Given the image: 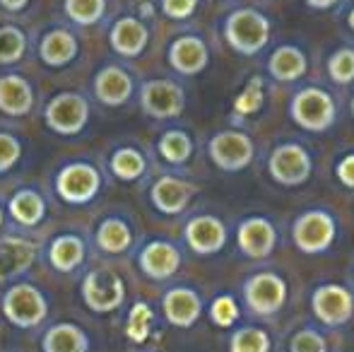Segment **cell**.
<instances>
[{"instance_id": "19", "label": "cell", "mask_w": 354, "mask_h": 352, "mask_svg": "<svg viewBox=\"0 0 354 352\" xmlns=\"http://www.w3.org/2000/svg\"><path fill=\"white\" fill-rule=\"evenodd\" d=\"M99 191V174L89 165H71L58 176V193L68 203H87Z\"/></svg>"}, {"instance_id": "20", "label": "cell", "mask_w": 354, "mask_h": 352, "mask_svg": "<svg viewBox=\"0 0 354 352\" xmlns=\"http://www.w3.org/2000/svg\"><path fill=\"white\" fill-rule=\"evenodd\" d=\"M147 27L136 17H123L111 29V46L121 56H140L147 46Z\"/></svg>"}, {"instance_id": "1", "label": "cell", "mask_w": 354, "mask_h": 352, "mask_svg": "<svg viewBox=\"0 0 354 352\" xmlns=\"http://www.w3.org/2000/svg\"><path fill=\"white\" fill-rule=\"evenodd\" d=\"M224 41L239 56H258L272 39V22L258 8H236L224 17Z\"/></svg>"}, {"instance_id": "46", "label": "cell", "mask_w": 354, "mask_h": 352, "mask_svg": "<svg viewBox=\"0 0 354 352\" xmlns=\"http://www.w3.org/2000/svg\"><path fill=\"white\" fill-rule=\"evenodd\" d=\"M0 220H3V215H0Z\"/></svg>"}, {"instance_id": "14", "label": "cell", "mask_w": 354, "mask_h": 352, "mask_svg": "<svg viewBox=\"0 0 354 352\" xmlns=\"http://www.w3.org/2000/svg\"><path fill=\"white\" fill-rule=\"evenodd\" d=\"M87 102L77 94H58L46 106V121L56 133L75 136L87 123Z\"/></svg>"}, {"instance_id": "3", "label": "cell", "mask_w": 354, "mask_h": 352, "mask_svg": "<svg viewBox=\"0 0 354 352\" xmlns=\"http://www.w3.org/2000/svg\"><path fill=\"white\" fill-rule=\"evenodd\" d=\"M243 306L256 319H275L287 306L289 285L277 270H256L241 285Z\"/></svg>"}, {"instance_id": "11", "label": "cell", "mask_w": 354, "mask_h": 352, "mask_svg": "<svg viewBox=\"0 0 354 352\" xmlns=\"http://www.w3.org/2000/svg\"><path fill=\"white\" fill-rule=\"evenodd\" d=\"M5 316L12 321L15 326L22 328H32V326L41 324L46 316V302L34 290L32 285H17L5 295Z\"/></svg>"}, {"instance_id": "2", "label": "cell", "mask_w": 354, "mask_h": 352, "mask_svg": "<svg viewBox=\"0 0 354 352\" xmlns=\"http://www.w3.org/2000/svg\"><path fill=\"white\" fill-rule=\"evenodd\" d=\"M337 99L321 85H301L289 99V118L297 128L306 133H326L335 126Z\"/></svg>"}, {"instance_id": "32", "label": "cell", "mask_w": 354, "mask_h": 352, "mask_svg": "<svg viewBox=\"0 0 354 352\" xmlns=\"http://www.w3.org/2000/svg\"><path fill=\"white\" fill-rule=\"evenodd\" d=\"M289 352H328V340L316 326H301L289 338Z\"/></svg>"}, {"instance_id": "16", "label": "cell", "mask_w": 354, "mask_h": 352, "mask_svg": "<svg viewBox=\"0 0 354 352\" xmlns=\"http://www.w3.org/2000/svg\"><path fill=\"white\" fill-rule=\"evenodd\" d=\"M169 63L181 75H198L210 63V48L201 37H178L169 46Z\"/></svg>"}, {"instance_id": "25", "label": "cell", "mask_w": 354, "mask_h": 352, "mask_svg": "<svg viewBox=\"0 0 354 352\" xmlns=\"http://www.w3.org/2000/svg\"><path fill=\"white\" fill-rule=\"evenodd\" d=\"M46 352H87V338L80 328L71 324L53 326L44 338Z\"/></svg>"}, {"instance_id": "22", "label": "cell", "mask_w": 354, "mask_h": 352, "mask_svg": "<svg viewBox=\"0 0 354 352\" xmlns=\"http://www.w3.org/2000/svg\"><path fill=\"white\" fill-rule=\"evenodd\" d=\"M32 109V89L17 75L0 77V111L24 116Z\"/></svg>"}, {"instance_id": "9", "label": "cell", "mask_w": 354, "mask_h": 352, "mask_svg": "<svg viewBox=\"0 0 354 352\" xmlns=\"http://www.w3.org/2000/svg\"><path fill=\"white\" fill-rule=\"evenodd\" d=\"M183 239L196 256H214L227 246L229 230L217 215H196L188 220Z\"/></svg>"}, {"instance_id": "35", "label": "cell", "mask_w": 354, "mask_h": 352, "mask_svg": "<svg viewBox=\"0 0 354 352\" xmlns=\"http://www.w3.org/2000/svg\"><path fill=\"white\" fill-rule=\"evenodd\" d=\"M24 53V34L15 27L0 29V63H15Z\"/></svg>"}, {"instance_id": "18", "label": "cell", "mask_w": 354, "mask_h": 352, "mask_svg": "<svg viewBox=\"0 0 354 352\" xmlns=\"http://www.w3.org/2000/svg\"><path fill=\"white\" fill-rule=\"evenodd\" d=\"M193 196H196V186L176 176H162L152 186V203L164 215H178V212H183Z\"/></svg>"}, {"instance_id": "13", "label": "cell", "mask_w": 354, "mask_h": 352, "mask_svg": "<svg viewBox=\"0 0 354 352\" xmlns=\"http://www.w3.org/2000/svg\"><path fill=\"white\" fill-rule=\"evenodd\" d=\"M268 75L280 85H292L306 77L308 73V53L297 44H280L272 48L266 61Z\"/></svg>"}, {"instance_id": "7", "label": "cell", "mask_w": 354, "mask_h": 352, "mask_svg": "<svg viewBox=\"0 0 354 352\" xmlns=\"http://www.w3.org/2000/svg\"><path fill=\"white\" fill-rule=\"evenodd\" d=\"M311 314L326 328H342L354 316V292L340 282H321L311 290Z\"/></svg>"}, {"instance_id": "21", "label": "cell", "mask_w": 354, "mask_h": 352, "mask_svg": "<svg viewBox=\"0 0 354 352\" xmlns=\"http://www.w3.org/2000/svg\"><path fill=\"white\" fill-rule=\"evenodd\" d=\"M94 92L109 106H118V104L128 102V97L133 94V80L126 71L121 68H104L97 75L94 82Z\"/></svg>"}, {"instance_id": "38", "label": "cell", "mask_w": 354, "mask_h": 352, "mask_svg": "<svg viewBox=\"0 0 354 352\" xmlns=\"http://www.w3.org/2000/svg\"><path fill=\"white\" fill-rule=\"evenodd\" d=\"M261 106H263V92H261V87H258V82H251V85H248L241 94H239L236 111L253 113V111H258Z\"/></svg>"}, {"instance_id": "30", "label": "cell", "mask_w": 354, "mask_h": 352, "mask_svg": "<svg viewBox=\"0 0 354 352\" xmlns=\"http://www.w3.org/2000/svg\"><path fill=\"white\" fill-rule=\"evenodd\" d=\"M326 73L335 85L347 87L354 82V48L352 46H337L328 56Z\"/></svg>"}, {"instance_id": "12", "label": "cell", "mask_w": 354, "mask_h": 352, "mask_svg": "<svg viewBox=\"0 0 354 352\" xmlns=\"http://www.w3.org/2000/svg\"><path fill=\"white\" fill-rule=\"evenodd\" d=\"M82 295L89 309L106 314V311H113L123 304L126 292H123V280L118 275L106 270H94L84 277Z\"/></svg>"}, {"instance_id": "36", "label": "cell", "mask_w": 354, "mask_h": 352, "mask_svg": "<svg viewBox=\"0 0 354 352\" xmlns=\"http://www.w3.org/2000/svg\"><path fill=\"white\" fill-rule=\"evenodd\" d=\"M68 15L80 24H94L104 15V0H66Z\"/></svg>"}, {"instance_id": "37", "label": "cell", "mask_w": 354, "mask_h": 352, "mask_svg": "<svg viewBox=\"0 0 354 352\" xmlns=\"http://www.w3.org/2000/svg\"><path fill=\"white\" fill-rule=\"evenodd\" d=\"M149 324H152V311L147 304H136L128 319V338L142 343L149 333Z\"/></svg>"}, {"instance_id": "29", "label": "cell", "mask_w": 354, "mask_h": 352, "mask_svg": "<svg viewBox=\"0 0 354 352\" xmlns=\"http://www.w3.org/2000/svg\"><path fill=\"white\" fill-rule=\"evenodd\" d=\"M131 230H128L126 222L121 220H106L102 227H99V234H97V244L102 251L106 254H121L131 246Z\"/></svg>"}, {"instance_id": "43", "label": "cell", "mask_w": 354, "mask_h": 352, "mask_svg": "<svg viewBox=\"0 0 354 352\" xmlns=\"http://www.w3.org/2000/svg\"><path fill=\"white\" fill-rule=\"evenodd\" d=\"M3 3V8L8 10H22L24 5H27V0H0Z\"/></svg>"}, {"instance_id": "31", "label": "cell", "mask_w": 354, "mask_h": 352, "mask_svg": "<svg viewBox=\"0 0 354 352\" xmlns=\"http://www.w3.org/2000/svg\"><path fill=\"white\" fill-rule=\"evenodd\" d=\"M10 212L22 225H37L44 217V201L34 191H19L10 203Z\"/></svg>"}, {"instance_id": "10", "label": "cell", "mask_w": 354, "mask_h": 352, "mask_svg": "<svg viewBox=\"0 0 354 352\" xmlns=\"http://www.w3.org/2000/svg\"><path fill=\"white\" fill-rule=\"evenodd\" d=\"M142 109L154 118H176L186 109L183 87L171 80H149L140 92Z\"/></svg>"}, {"instance_id": "15", "label": "cell", "mask_w": 354, "mask_h": 352, "mask_svg": "<svg viewBox=\"0 0 354 352\" xmlns=\"http://www.w3.org/2000/svg\"><path fill=\"white\" fill-rule=\"evenodd\" d=\"M164 316L176 328H191L203 314V299L191 287H174L162 299Z\"/></svg>"}, {"instance_id": "34", "label": "cell", "mask_w": 354, "mask_h": 352, "mask_svg": "<svg viewBox=\"0 0 354 352\" xmlns=\"http://www.w3.org/2000/svg\"><path fill=\"white\" fill-rule=\"evenodd\" d=\"M239 316H241V309H239L236 299H234L232 295L217 297V299L210 304V319L214 326H219V328H232V326L239 321Z\"/></svg>"}, {"instance_id": "39", "label": "cell", "mask_w": 354, "mask_h": 352, "mask_svg": "<svg viewBox=\"0 0 354 352\" xmlns=\"http://www.w3.org/2000/svg\"><path fill=\"white\" fill-rule=\"evenodd\" d=\"M19 142L8 133H0V172H8L19 157Z\"/></svg>"}, {"instance_id": "4", "label": "cell", "mask_w": 354, "mask_h": 352, "mask_svg": "<svg viewBox=\"0 0 354 352\" xmlns=\"http://www.w3.org/2000/svg\"><path fill=\"white\" fill-rule=\"evenodd\" d=\"M337 217L328 207H308L292 222V241L304 256H321L337 239Z\"/></svg>"}, {"instance_id": "24", "label": "cell", "mask_w": 354, "mask_h": 352, "mask_svg": "<svg viewBox=\"0 0 354 352\" xmlns=\"http://www.w3.org/2000/svg\"><path fill=\"white\" fill-rule=\"evenodd\" d=\"M75 53H77V41L66 29L46 34V39L41 41V58L48 66H66L75 58Z\"/></svg>"}, {"instance_id": "33", "label": "cell", "mask_w": 354, "mask_h": 352, "mask_svg": "<svg viewBox=\"0 0 354 352\" xmlns=\"http://www.w3.org/2000/svg\"><path fill=\"white\" fill-rule=\"evenodd\" d=\"M111 169L116 172L121 178H126V181H133V178L142 176L145 157L138 150H131V147H126V150H118L116 155H113V160H111Z\"/></svg>"}, {"instance_id": "26", "label": "cell", "mask_w": 354, "mask_h": 352, "mask_svg": "<svg viewBox=\"0 0 354 352\" xmlns=\"http://www.w3.org/2000/svg\"><path fill=\"white\" fill-rule=\"evenodd\" d=\"M272 340L266 328L241 326L229 335V352H270Z\"/></svg>"}, {"instance_id": "5", "label": "cell", "mask_w": 354, "mask_h": 352, "mask_svg": "<svg viewBox=\"0 0 354 352\" xmlns=\"http://www.w3.org/2000/svg\"><path fill=\"white\" fill-rule=\"evenodd\" d=\"M313 157L306 145L297 140L277 142L268 155V176L282 188H297L311 178Z\"/></svg>"}, {"instance_id": "17", "label": "cell", "mask_w": 354, "mask_h": 352, "mask_svg": "<svg viewBox=\"0 0 354 352\" xmlns=\"http://www.w3.org/2000/svg\"><path fill=\"white\" fill-rule=\"evenodd\" d=\"M140 268L152 280H169L181 268V251L171 241H149L140 251Z\"/></svg>"}, {"instance_id": "42", "label": "cell", "mask_w": 354, "mask_h": 352, "mask_svg": "<svg viewBox=\"0 0 354 352\" xmlns=\"http://www.w3.org/2000/svg\"><path fill=\"white\" fill-rule=\"evenodd\" d=\"M342 0H304L308 10H316V12H328V10H335Z\"/></svg>"}, {"instance_id": "6", "label": "cell", "mask_w": 354, "mask_h": 352, "mask_svg": "<svg viewBox=\"0 0 354 352\" xmlns=\"http://www.w3.org/2000/svg\"><path fill=\"white\" fill-rule=\"evenodd\" d=\"M207 157L219 172L239 174L248 169L256 157V142L246 131L239 128H224L217 131L207 142Z\"/></svg>"}, {"instance_id": "27", "label": "cell", "mask_w": 354, "mask_h": 352, "mask_svg": "<svg viewBox=\"0 0 354 352\" xmlns=\"http://www.w3.org/2000/svg\"><path fill=\"white\" fill-rule=\"evenodd\" d=\"M159 155L169 165H186L193 155V140L186 131H167L159 140Z\"/></svg>"}, {"instance_id": "45", "label": "cell", "mask_w": 354, "mask_h": 352, "mask_svg": "<svg viewBox=\"0 0 354 352\" xmlns=\"http://www.w3.org/2000/svg\"><path fill=\"white\" fill-rule=\"evenodd\" d=\"M350 111H352V116H354V94H352V99H350Z\"/></svg>"}, {"instance_id": "23", "label": "cell", "mask_w": 354, "mask_h": 352, "mask_svg": "<svg viewBox=\"0 0 354 352\" xmlns=\"http://www.w3.org/2000/svg\"><path fill=\"white\" fill-rule=\"evenodd\" d=\"M37 246L24 239H5L0 244V277H10L32 266Z\"/></svg>"}, {"instance_id": "44", "label": "cell", "mask_w": 354, "mask_h": 352, "mask_svg": "<svg viewBox=\"0 0 354 352\" xmlns=\"http://www.w3.org/2000/svg\"><path fill=\"white\" fill-rule=\"evenodd\" d=\"M347 27H350V32L354 34V5H352L350 12H347Z\"/></svg>"}, {"instance_id": "41", "label": "cell", "mask_w": 354, "mask_h": 352, "mask_svg": "<svg viewBox=\"0 0 354 352\" xmlns=\"http://www.w3.org/2000/svg\"><path fill=\"white\" fill-rule=\"evenodd\" d=\"M335 176L342 186L354 191V152H347V155L340 157V162L335 165Z\"/></svg>"}, {"instance_id": "8", "label": "cell", "mask_w": 354, "mask_h": 352, "mask_svg": "<svg viewBox=\"0 0 354 352\" xmlns=\"http://www.w3.org/2000/svg\"><path fill=\"white\" fill-rule=\"evenodd\" d=\"M277 241H280V234H277L275 222L266 215H248L236 227V246L251 261L270 259L277 249Z\"/></svg>"}, {"instance_id": "28", "label": "cell", "mask_w": 354, "mask_h": 352, "mask_svg": "<svg viewBox=\"0 0 354 352\" xmlns=\"http://www.w3.org/2000/svg\"><path fill=\"white\" fill-rule=\"evenodd\" d=\"M84 259V246L77 237H61L51 246V263L63 272L75 270Z\"/></svg>"}, {"instance_id": "40", "label": "cell", "mask_w": 354, "mask_h": 352, "mask_svg": "<svg viewBox=\"0 0 354 352\" xmlns=\"http://www.w3.org/2000/svg\"><path fill=\"white\" fill-rule=\"evenodd\" d=\"M198 8V0H162V10L171 19H188Z\"/></svg>"}]
</instances>
